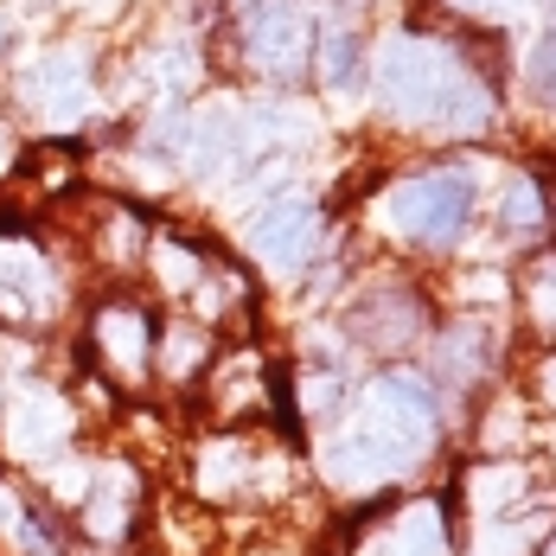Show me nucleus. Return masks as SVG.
<instances>
[{
  "label": "nucleus",
  "mask_w": 556,
  "mask_h": 556,
  "mask_svg": "<svg viewBox=\"0 0 556 556\" xmlns=\"http://www.w3.org/2000/svg\"><path fill=\"white\" fill-rule=\"evenodd\" d=\"M314 237V205L307 199H276L263 218L250 224V250L269 256V263H294Z\"/></svg>",
  "instance_id": "nucleus-3"
},
{
  "label": "nucleus",
  "mask_w": 556,
  "mask_h": 556,
  "mask_svg": "<svg viewBox=\"0 0 556 556\" xmlns=\"http://www.w3.org/2000/svg\"><path fill=\"white\" fill-rule=\"evenodd\" d=\"M525 84H531V97H538V103H551V110H556V33H551V39H538V46H531V64H525Z\"/></svg>",
  "instance_id": "nucleus-5"
},
{
  "label": "nucleus",
  "mask_w": 556,
  "mask_h": 556,
  "mask_svg": "<svg viewBox=\"0 0 556 556\" xmlns=\"http://www.w3.org/2000/svg\"><path fill=\"white\" fill-rule=\"evenodd\" d=\"M307 39V20L294 13V7H281L269 0V13H263V26H256V58L263 64H294V46Z\"/></svg>",
  "instance_id": "nucleus-4"
},
{
  "label": "nucleus",
  "mask_w": 556,
  "mask_h": 556,
  "mask_svg": "<svg viewBox=\"0 0 556 556\" xmlns=\"http://www.w3.org/2000/svg\"><path fill=\"white\" fill-rule=\"evenodd\" d=\"M467 7H500V0H467Z\"/></svg>",
  "instance_id": "nucleus-7"
},
{
  "label": "nucleus",
  "mask_w": 556,
  "mask_h": 556,
  "mask_svg": "<svg viewBox=\"0 0 556 556\" xmlns=\"http://www.w3.org/2000/svg\"><path fill=\"white\" fill-rule=\"evenodd\" d=\"M358 58H365L358 39H333V46H327V77H333L339 90H352V84H358Z\"/></svg>",
  "instance_id": "nucleus-6"
},
{
  "label": "nucleus",
  "mask_w": 556,
  "mask_h": 556,
  "mask_svg": "<svg viewBox=\"0 0 556 556\" xmlns=\"http://www.w3.org/2000/svg\"><path fill=\"white\" fill-rule=\"evenodd\" d=\"M551 556H556V551H551Z\"/></svg>",
  "instance_id": "nucleus-8"
},
{
  "label": "nucleus",
  "mask_w": 556,
  "mask_h": 556,
  "mask_svg": "<svg viewBox=\"0 0 556 556\" xmlns=\"http://www.w3.org/2000/svg\"><path fill=\"white\" fill-rule=\"evenodd\" d=\"M384 97L396 115H416V122H467L473 84L460 77V64L429 46V39H396L384 52Z\"/></svg>",
  "instance_id": "nucleus-1"
},
{
  "label": "nucleus",
  "mask_w": 556,
  "mask_h": 556,
  "mask_svg": "<svg viewBox=\"0 0 556 556\" xmlns=\"http://www.w3.org/2000/svg\"><path fill=\"white\" fill-rule=\"evenodd\" d=\"M467 218H473V179L454 167L422 173V179L396 186V199H390V224L416 243H454Z\"/></svg>",
  "instance_id": "nucleus-2"
}]
</instances>
